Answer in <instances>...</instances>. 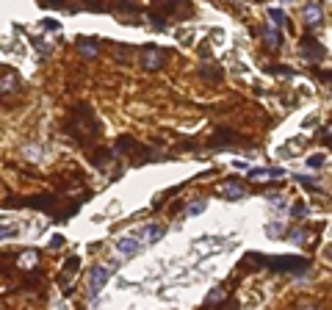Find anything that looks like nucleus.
<instances>
[{
  "label": "nucleus",
  "instance_id": "f257e3e1",
  "mask_svg": "<svg viewBox=\"0 0 332 310\" xmlns=\"http://www.w3.org/2000/svg\"><path fill=\"white\" fill-rule=\"evenodd\" d=\"M67 130L78 139L80 144H89L92 139L100 136V122H97V114H94L89 105H75L72 114L67 119Z\"/></svg>",
  "mask_w": 332,
  "mask_h": 310
},
{
  "label": "nucleus",
  "instance_id": "f03ea898",
  "mask_svg": "<svg viewBox=\"0 0 332 310\" xmlns=\"http://www.w3.org/2000/svg\"><path fill=\"white\" fill-rule=\"evenodd\" d=\"M246 260H258V266H269L274 272H288V274H299L307 269V260L299 255H246Z\"/></svg>",
  "mask_w": 332,
  "mask_h": 310
},
{
  "label": "nucleus",
  "instance_id": "7ed1b4c3",
  "mask_svg": "<svg viewBox=\"0 0 332 310\" xmlns=\"http://www.w3.org/2000/svg\"><path fill=\"white\" fill-rule=\"evenodd\" d=\"M166 58H169L166 50L158 48V45H147V48H141V53H139V64H141V69H147V72L161 69L166 64Z\"/></svg>",
  "mask_w": 332,
  "mask_h": 310
},
{
  "label": "nucleus",
  "instance_id": "20e7f679",
  "mask_svg": "<svg viewBox=\"0 0 332 310\" xmlns=\"http://www.w3.org/2000/svg\"><path fill=\"white\" fill-rule=\"evenodd\" d=\"M108 277H111V269L108 266H92V269H89V280H86V294L89 296H97L100 288L108 283Z\"/></svg>",
  "mask_w": 332,
  "mask_h": 310
},
{
  "label": "nucleus",
  "instance_id": "39448f33",
  "mask_svg": "<svg viewBox=\"0 0 332 310\" xmlns=\"http://www.w3.org/2000/svg\"><path fill=\"white\" fill-rule=\"evenodd\" d=\"M299 56L305 58V61H310V64L321 61V58H324V48H321V42H316L313 36H305V39L299 42Z\"/></svg>",
  "mask_w": 332,
  "mask_h": 310
},
{
  "label": "nucleus",
  "instance_id": "423d86ee",
  "mask_svg": "<svg viewBox=\"0 0 332 310\" xmlns=\"http://www.w3.org/2000/svg\"><path fill=\"white\" fill-rule=\"evenodd\" d=\"M219 194H222L224 200H244L246 197V186L241 183L238 178H230V180H224V183L219 186Z\"/></svg>",
  "mask_w": 332,
  "mask_h": 310
},
{
  "label": "nucleus",
  "instance_id": "0eeeda50",
  "mask_svg": "<svg viewBox=\"0 0 332 310\" xmlns=\"http://www.w3.org/2000/svg\"><path fill=\"white\" fill-rule=\"evenodd\" d=\"M302 20H305L307 28H318L324 22V9L321 3H305V9H302Z\"/></svg>",
  "mask_w": 332,
  "mask_h": 310
},
{
  "label": "nucleus",
  "instance_id": "6e6552de",
  "mask_svg": "<svg viewBox=\"0 0 332 310\" xmlns=\"http://www.w3.org/2000/svg\"><path fill=\"white\" fill-rule=\"evenodd\" d=\"M175 9H180V6H177V3H155V6L150 9V20H152V25H155L158 31H163V28H166L163 17H166V14H172Z\"/></svg>",
  "mask_w": 332,
  "mask_h": 310
},
{
  "label": "nucleus",
  "instance_id": "1a4fd4ad",
  "mask_svg": "<svg viewBox=\"0 0 332 310\" xmlns=\"http://www.w3.org/2000/svg\"><path fill=\"white\" fill-rule=\"evenodd\" d=\"M233 142H241V139L235 136L233 130H227V127H219V130H216V136H213L208 144H211L213 150H219V147H227V144H233Z\"/></svg>",
  "mask_w": 332,
  "mask_h": 310
},
{
  "label": "nucleus",
  "instance_id": "9d476101",
  "mask_svg": "<svg viewBox=\"0 0 332 310\" xmlns=\"http://www.w3.org/2000/svg\"><path fill=\"white\" fill-rule=\"evenodd\" d=\"M141 247V241H136L133 236H122L119 241H116V252L122 255V258H130V255H136Z\"/></svg>",
  "mask_w": 332,
  "mask_h": 310
},
{
  "label": "nucleus",
  "instance_id": "9b49d317",
  "mask_svg": "<svg viewBox=\"0 0 332 310\" xmlns=\"http://www.w3.org/2000/svg\"><path fill=\"white\" fill-rule=\"evenodd\" d=\"M260 36H263V42H266V48H269V50H280V45H282V33L280 31L263 25V28H260Z\"/></svg>",
  "mask_w": 332,
  "mask_h": 310
},
{
  "label": "nucleus",
  "instance_id": "f8f14e48",
  "mask_svg": "<svg viewBox=\"0 0 332 310\" xmlns=\"http://www.w3.org/2000/svg\"><path fill=\"white\" fill-rule=\"evenodd\" d=\"M282 169H249V180L252 183H260V180H277L282 178Z\"/></svg>",
  "mask_w": 332,
  "mask_h": 310
},
{
  "label": "nucleus",
  "instance_id": "ddd939ff",
  "mask_svg": "<svg viewBox=\"0 0 332 310\" xmlns=\"http://www.w3.org/2000/svg\"><path fill=\"white\" fill-rule=\"evenodd\" d=\"M78 263H80L78 258H67V260H64V272H61V277H58V283H61L64 291L69 288V280H72V274L78 272Z\"/></svg>",
  "mask_w": 332,
  "mask_h": 310
},
{
  "label": "nucleus",
  "instance_id": "4468645a",
  "mask_svg": "<svg viewBox=\"0 0 332 310\" xmlns=\"http://www.w3.org/2000/svg\"><path fill=\"white\" fill-rule=\"evenodd\" d=\"M78 53L83 58H94L100 53V42L97 39H86L83 36V39H78Z\"/></svg>",
  "mask_w": 332,
  "mask_h": 310
},
{
  "label": "nucleus",
  "instance_id": "2eb2a0df",
  "mask_svg": "<svg viewBox=\"0 0 332 310\" xmlns=\"http://www.w3.org/2000/svg\"><path fill=\"white\" fill-rule=\"evenodd\" d=\"M17 75L14 72H6L3 78H0V95H11V92H17Z\"/></svg>",
  "mask_w": 332,
  "mask_h": 310
},
{
  "label": "nucleus",
  "instance_id": "dca6fc26",
  "mask_svg": "<svg viewBox=\"0 0 332 310\" xmlns=\"http://www.w3.org/2000/svg\"><path fill=\"white\" fill-rule=\"evenodd\" d=\"M163 227H158V225H147L144 227V238H147V244H155V241H161L163 238Z\"/></svg>",
  "mask_w": 332,
  "mask_h": 310
},
{
  "label": "nucleus",
  "instance_id": "f3484780",
  "mask_svg": "<svg viewBox=\"0 0 332 310\" xmlns=\"http://www.w3.org/2000/svg\"><path fill=\"white\" fill-rule=\"evenodd\" d=\"M285 238H288L290 244H305L307 238H310V233H307L305 227H296V230H290V233H288Z\"/></svg>",
  "mask_w": 332,
  "mask_h": 310
},
{
  "label": "nucleus",
  "instance_id": "a211bd4d",
  "mask_svg": "<svg viewBox=\"0 0 332 310\" xmlns=\"http://www.w3.org/2000/svg\"><path fill=\"white\" fill-rule=\"evenodd\" d=\"M269 20L274 22V25H285V14H282V9H274V6H269Z\"/></svg>",
  "mask_w": 332,
  "mask_h": 310
},
{
  "label": "nucleus",
  "instance_id": "6ab92c4d",
  "mask_svg": "<svg viewBox=\"0 0 332 310\" xmlns=\"http://www.w3.org/2000/svg\"><path fill=\"white\" fill-rule=\"evenodd\" d=\"M222 299H224V291H222V288H216V291H213L211 296H208V305H211V307H216V305H219V302H222Z\"/></svg>",
  "mask_w": 332,
  "mask_h": 310
},
{
  "label": "nucleus",
  "instance_id": "aec40b11",
  "mask_svg": "<svg viewBox=\"0 0 332 310\" xmlns=\"http://www.w3.org/2000/svg\"><path fill=\"white\" fill-rule=\"evenodd\" d=\"M269 72L271 75H282V78H294V69H288V67H269Z\"/></svg>",
  "mask_w": 332,
  "mask_h": 310
},
{
  "label": "nucleus",
  "instance_id": "412c9836",
  "mask_svg": "<svg viewBox=\"0 0 332 310\" xmlns=\"http://www.w3.org/2000/svg\"><path fill=\"white\" fill-rule=\"evenodd\" d=\"M205 210V200H197L194 205H188V216H197V213H202Z\"/></svg>",
  "mask_w": 332,
  "mask_h": 310
},
{
  "label": "nucleus",
  "instance_id": "4be33fe9",
  "mask_svg": "<svg viewBox=\"0 0 332 310\" xmlns=\"http://www.w3.org/2000/svg\"><path fill=\"white\" fill-rule=\"evenodd\" d=\"M296 180H299V183H305L307 189H321V186H318L316 180H313V178H305V174H296Z\"/></svg>",
  "mask_w": 332,
  "mask_h": 310
},
{
  "label": "nucleus",
  "instance_id": "5701e85b",
  "mask_svg": "<svg viewBox=\"0 0 332 310\" xmlns=\"http://www.w3.org/2000/svg\"><path fill=\"white\" fill-rule=\"evenodd\" d=\"M290 213H294V216H305L307 213V205H305V202H294V208H290Z\"/></svg>",
  "mask_w": 332,
  "mask_h": 310
},
{
  "label": "nucleus",
  "instance_id": "b1692460",
  "mask_svg": "<svg viewBox=\"0 0 332 310\" xmlns=\"http://www.w3.org/2000/svg\"><path fill=\"white\" fill-rule=\"evenodd\" d=\"M324 163V155H313V158H307V166L310 169H318Z\"/></svg>",
  "mask_w": 332,
  "mask_h": 310
},
{
  "label": "nucleus",
  "instance_id": "393cba45",
  "mask_svg": "<svg viewBox=\"0 0 332 310\" xmlns=\"http://www.w3.org/2000/svg\"><path fill=\"white\" fill-rule=\"evenodd\" d=\"M266 233H269V236H282L285 230H282V225H269L266 227Z\"/></svg>",
  "mask_w": 332,
  "mask_h": 310
},
{
  "label": "nucleus",
  "instance_id": "a878e982",
  "mask_svg": "<svg viewBox=\"0 0 332 310\" xmlns=\"http://www.w3.org/2000/svg\"><path fill=\"white\" fill-rule=\"evenodd\" d=\"M316 75H318L321 80H327V83H329V89H332V72H324V69H316Z\"/></svg>",
  "mask_w": 332,
  "mask_h": 310
},
{
  "label": "nucleus",
  "instance_id": "bb28decb",
  "mask_svg": "<svg viewBox=\"0 0 332 310\" xmlns=\"http://www.w3.org/2000/svg\"><path fill=\"white\" fill-rule=\"evenodd\" d=\"M269 202H271V205H277V208L285 205V202H282V197H277V194H269Z\"/></svg>",
  "mask_w": 332,
  "mask_h": 310
},
{
  "label": "nucleus",
  "instance_id": "cd10ccee",
  "mask_svg": "<svg viewBox=\"0 0 332 310\" xmlns=\"http://www.w3.org/2000/svg\"><path fill=\"white\" fill-rule=\"evenodd\" d=\"M61 244H64V238H61V236H53V238H50V247H53V249H58Z\"/></svg>",
  "mask_w": 332,
  "mask_h": 310
},
{
  "label": "nucleus",
  "instance_id": "c85d7f7f",
  "mask_svg": "<svg viewBox=\"0 0 332 310\" xmlns=\"http://www.w3.org/2000/svg\"><path fill=\"white\" fill-rule=\"evenodd\" d=\"M45 28H56V31H58L61 25H58V22H53V20H45Z\"/></svg>",
  "mask_w": 332,
  "mask_h": 310
},
{
  "label": "nucleus",
  "instance_id": "c756f323",
  "mask_svg": "<svg viewBox=\"0 0 332 310\" xmlns=\"http://www.w3.org/2000/svg\"><path fill=\"white\" fill-rule=\"evenodd\" d=\"M11 233H14L11 227H0V238H3V236H11Z\"/></svg>",
  "mask_w": 332,
  "mask_h": 310
},
{
  "label": "nucleus",
  "instance_id": "7c9ffc66",
  "mask_svg": "<svg viewBox=\"0 0 332 310\" xmlns=\"http://www.w3.org/2000/svg\"><path fill=\"white\" fill-rule=\"evenodd\" d=\"M296 310H321V307H316V305H302V307H296Z\"/></svg>",
  "mask_w": 332,
  "mask_h": 310
},
{
  "label": "nucleus",
  "instance_id": "2f4dec72",
  "mask_svg": "<svg viewBox=\"0 0 332 310\" xmlns=\"http://www.w3.org/2000/svg\"><path fill=\"white\" fill-rule=\"evenodd\" d=\"M227 310H238V305H235V302H233V305H227Z\"/></svg>",
  "mask_w": 332,
  "mask_h": 310
},
{
  "label": "nucleus",
  "instance_id": "473e14b6",
  "mask_svg": "<svg viewBox=\"0 0 332 310\" xmlns=\"http://www.w3.org/2000/svg\"><path fill=\"white\" fill-rule=\"evenodd\" d=\"M327 258H329V260H332V247H329V249H327Z\"/></svg>",
  "mask_w": 332,
  "mask_h": 310
}]
</instances>
